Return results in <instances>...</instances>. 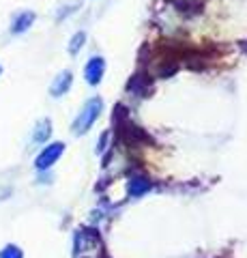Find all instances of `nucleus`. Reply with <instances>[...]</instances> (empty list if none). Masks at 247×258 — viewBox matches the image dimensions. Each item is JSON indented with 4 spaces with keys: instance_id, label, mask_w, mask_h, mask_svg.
<instances>
[{
    "instance_id": "f257e3e1",
    "label": "nucleus",
    "mask_w": 247,
    "mask_h": 258,
    "mask_svg": "<svg viewBox=\"0 0 247 258\" xmlns=\"http://www.w3.org/2000/svg\"><path fill=\"white\" fill-rule=\"evenodd\" d=\"M101 110H103L101 97H91V99L82 106L79 114L75 116L73 125H71V132H73L75 136H84L95 123H97V118H99V114H101Z\"/></svg>"
},
{
    "instance_id": "0eeeda50",
    "label": "nucleus",
    "mask_w": 247,
    "mask_h": 258,
    "mask_svg": "<svg viewBox=\"0 0 247 258\" xmlns=\"http://www.w3.org/2000/svg\"><path fill=\"white\" fill-rule=\"evenodd\" d=\"M150 189V181L144 179V176H133V179L129 181V194L133 198L142 196V194H146Z\"/></svg>"
},
{
    "instance_id": "7ed1b4c3",
    "label": "nucleus",
    "mask_w": 247,
    "mask_h": 258,
    "mask_svg": "<svg viewBox=\"0 0 247 258\" xmlns=\"http://www.w3.org/2000/svg\"><path fill=\"white\" fill-rule=\"evenodd\" d=\"M103 74H106V60H103L101 56H91V60L86 62V67H84L86 82L91 86H97V84H101Z\"/></svg>"
},
{
    "instance_id": "1a4fd4ad",
    "label": "nucleus",
    "mask_w": 247,
    "mask_h": 258,
    "mask_svg": "<svg viewBox=\"0 0 247 258\" xmlns=\"http://www.w3.org/2000/svg\"><path fill=\"white\" fill-rule=\"evenodd\" d=\"M0 258H24V252H22L20 245L7 243L3 249H0Z\"/></svg>"
},
{
    "instance_id": "20e7f679",
    "label": "nucleus",
    "mask_w": 247,
    "mask_h": 258,
    "mask_svg": "<svg viewBox=\"0 0 247 258\" xmlns=\"http://www.w3.org/2000/svg\"><path fill=\"white\" fill-rule=\"evenodd\" d=\"M71 84H73V74H71L69 69L60 71V74L54 78L52 86H50V95H52V97H62V95H67L69 88H71Z\"/></svg>"
},
{
    "instance_id": "6e6552de",
    "label": "nucleus",
    "mask_w": 247,
    "mask_h": 258,
    "mask_svg": "<svg viewBox=\"0 0 247 258\" xmlns=\"http://www.w3.org/2000/svg\"><path fill=\"white\" fill-rule=\"evenodd\" d=\"M84 43H86V32L84 30L75 32L73 39H71V43H69V54H77L84 47Z\"/></svg>"
},
{
    "instance_id": "9d476101",
    "label": "nucleus",
    "mask_w": 247,
    "mask_h": 258,
    "mask_svg": "<svg viewBox=\"0 0 247 258\" xmlns=\"http://www.w3.org/2000/svg\"><path fill=\"white\" fill-rule=\"evenodd\" d=\"M0 74H3V64H0Z\"/></svg>"
},
{
    "instance_id": "f03ea898",
    "label": "nucleus",
    "mask_w": 247,
    "mask_h": 258,
    "mask_svg": "<svg viewBox=\"0 0 247 258\" xmlns=\"http://www.w3.org/2000/svg\"><path fill=\"white\" fill-rule=\"evenodd\" d=\"M65 153V142H50L39 151V155L35 159V168L37 170H50Z\"/></svg>"
},
{
    "instance_id": "39448f33",
    "label": "nucleus",
    "mask_w": 247,
    "mask_h": 258,
    "mask_svg": "<svg viewBox=\"0 0 247 258\" xmlns=\"http://www.w3.org/2000/svg\"><path fill=\"white\" fill-rule=\"evenodd\" d=\"M35 18H37V15L33 11H20L11 20V28H9L11 35H22V32H26L35 24Z\"/></svg>"
},
{
    "instance_id": "423d86ee",
    "label": "nucleus",
    "mask_w": 247,
    "mask_h": 258,
    "mask_svg": "<svg viewBox=\"0 0 247 258\" xmlns=\"http://www.w3.org/2000/svg\"><path fill=\"white\" fill-rule=\"evenodd\" d=\"M50 136H52V120L41 118L33 129V142L35 144H45L47 140H50Z\"/></svg>"
}]
</instances>
